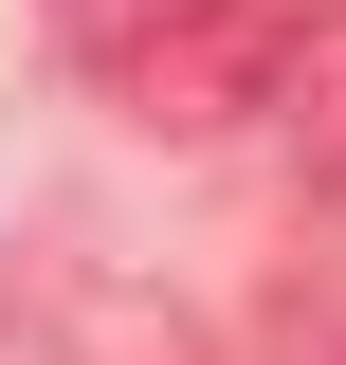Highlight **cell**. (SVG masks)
Returning a JSON list of instances; mask_svg holds the SVG:
<instances>
[{
	"mask_svg": "<svg viewBox=\"0 0 346 365\" xmlns=\"http://www.w3.org/2000/svg\"><path fill=\"white\" fill-rule=\"evenodd\" d=\"M73 55L128 91L146 128H237L273 110V0H55Z\"/></svg>",
	"mask_w": 346,
	"mask_h": 365,
	"instance_id": "cell-1",
	"label": "cell"
},
{
	"mask_svg": "<svg viewBox=\"0 0 346 365\" xmlns=\"http://www.w3.org/2000/svg\"><path fill=\"white\" fill-rule=\"evenodd\" d=\"M273 128H292V165L346 182V0H292L273 19Z\"/></svg>",
	"mask_w": 346,
	"mask_h": 365,
	"instance_id": "cell-2",
	"label": "cell"
}]
</instances>
